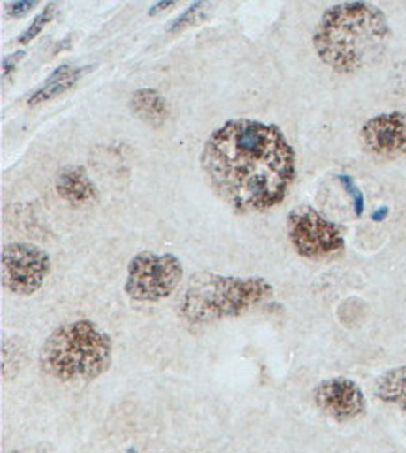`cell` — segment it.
<instances>
[{
    "instance_id": "2",
    "label": "cell",
    "mask_w": 406,
    "mask_h": 453,
    "mask_svg": "<svg viewBox=\"0 0 406 453\" xmlns=\"http://www.w3.org/2000/svg\"><path fill=\"white\" fill-rule=\"evenodd\" d=\"M389 40L387 15L369 3L330 6L313 32L317 57L339 75H354L372 66L386 53Z\"/></svg>"
},
{
    "instance_id": "18",
    "label": "cell",
    "mask_w": 406,
    "mask_h": 453,
    "mask_svg": "<svg viewBox=\"0 0 406 453\" xmlns=\"http://www.w3.org/2000/svg\"><path fill=\"white\" fill-rule=\"evenodd\" d=\"M172 4H174V3H171V0H169V3H156L149 13H150V15H156V13H159V12H164V10L171 8Z\"/></svg>"
},
{
    "instance_id": "11",
    "label": "cell",
    "mask_w": 406,
    "mask_h": 453,
    "mask_svg": "<svg viewBox=\"0 0 406 453\" xmlns=\"http://www.w3.org/2000/svg\"><path fill=\"white\" fill-rule=\"evenodd\" d=\"M88 68H80V66H70V64H64V66H58L51 75L45 79V83L30 94L28 98V105L36 107L42 104L51 102L58 96H62L64 92L72 90L79 79L87 73Z\"/></svg>"
},
{
    "instance_id": "12",
    "label": "cell",
    "mask_w": 406,
    "mask_h": 453,
    "mask_svg": "<svg viewBox=\"0 0 406 453\" xmlns=\"http://www.w3.org/2000/svg\"><path fill=\"white\" fill-rule=\"evenodd\" d=\"M375 395L384 404L406 414V364L384 371L375 382Z\"/></svg>"
},
{
    "instance_id": "5",
    "label": "cell",
    "mask_w": 406,
    "mask_h": 453,
    "mask_svg": "<svg viewBox=\"0 0 406 453\" xmlns=\"http://www.w3.org/2000/svg\"><path fill=\"white\" fill-rule=\"evenodd\" d=\"M287 234L292 250L307 261H332L345 253L343 229L310 204L290 210Z\"/></svg>"
},
{
    "instance_id": "13",
    "label": "cell",
    "mask_w": 406,
    "mask_h": 453,
    "mask_svg": "<svg viewBox=\"0 0 406 453\" xmlns=\"http://www.w3.org/2000/svg\"><path fill=\"white\" fill-rule=\"evenodd\" d=\"M129 105L142 122L150 126H161L169 117L167 100L154 88H141L134 92Z\"/></svg>"
},
{
    "instance_id": "1",
    "label": "cell",
    "mask_w": 406,
    "mask_h": 453,
    "mask_svg": "<svg viewBox=\"0 0 406 453\" xmlns=\"http://www.w3.org/2000/svg\"><path fill=\"white\" fill-rule=\"evenodd\" d=\"M201 167L234 212L261 214L288 196L296 180V152L275 124L236 119L206 139Z\"/></svg>"
},
{
    "instance_id": "19",
    "label": "cell",
    "mask_w": 406,
    "mask_h": 453,
    "mask_svg": "<svg viewBox=\"0 0 406 453\" xmlns=\"http://www.w3.org/2000/svg\"><path fill=\"white\" fill-rule=\"evenodd\" d=\"M8 453H21V451H18V449H13V451H8Z\"/></svg>"
},
{
    "instance_id": "9",
    "label": "cell",
    "mask_w": 406,
    "mask_h": 453,
    "mask_svg": "<svg viewBox=\"0 0 406 453\" xmlns=\"http://www.w3.org/2000/svg\"><path fill=\"white\" fill-rule=\"evenodd\" d=\"M362 147L377 159L406 156V112L389 111L369 119L360 129Z\"/></svg>"
},
{
    "instance_id": "14",
    "label": "cell",
    "mask_w": 406,
    "mask_h": 453,
    "mask_svg": "<svg viewBox=\"0 0 406 453\" xmlns=\"http://www.w3.org/2000/svg\"><path fill=\"white\" fill-rule=\"evenodd\" d=\"M55 12H57V4H55V3H49V4L42 10V13L36 15V19L32 21V25L23 32V35L19 36L18 42H19L21 45H27V43H30L32 40H36L38 35H42V32H43V28L55 19Z\"/></svg>"
},
{
    "instance_id": "6",
    "label": "cell",
    "mask_w": 406,
    "mask_h": 453,
    "mask_svg": "<svg viewBox=\"0 0 406 453\" xmlns=\"http://www.w3.org/2000/svg\"><path fill=\"white\" fill-rule=\"evenodd\" d=\"M184 280V266L172 253L141 251L127 265L126 295L144 303L169 298Z\"/></svg>"
},
{
    "instance_id": "17",
    "label": "cell",
    "mask_w": 406,
    "mask_h": 453,
    "mask_svg": "<svg viewBox=\"0 0 406 453\" xmlns=\"http://www.w3.org/2000/svg\"><path fill=\"white\" fill-rule=\"evenodd\" d=\"M23 57H25V51H23V50L18 51V53L10 55V57H6V58L3 60V75L8 77V73H11V72L15 70V66H18V62H21Z\"/></svg>"
},
{
    "instance_id": "4",
    "label": "cell",
    "mask_w": 406,
    "mask_h": 453,
    "mask_svg": "<svg viewBox=\"0 0 406 453\" xmlns=\"http://www.w3.org/2000/svg\"><path fill=\"white\" fill-rule=\"evenodd\" d=\"M273 296V285L264 278L225 276L201 272L188 283L178 303V315L188 325L203 326L218 320L238 319Z\"/></svg>"
},
{
    "instance_id": "7",
    "label": "cell",
    "mask_w": 406,
    "mask_h": 453,
    "mask_svg": "<svg viewBox=\"0 0 406 453\" xmlns=\"http://www.w3.org/2000/svg\"><path fill=\"white\" fill-rule=\"evenodd\" d=\"M51 257L28 242H11L0 253V280L11 295L32 296L51 273Z\"/></svg>"
},
{
    "instance_id": "10",
    "label": "cell",
    "mask_w": 406,
    "mask_h": 453,
    "mask_svg": "<svg viewBox=\"0 0 406 453\" xmlns=\"http://www.w3.org/2000/svg\"><path fill=\"white\" fill-rule=\"evenodd\" d=\"M58 197L70 204L83 206L97 199V189L83 167H66L57 176Z\"/></svg>"
},
{
    "instance_id": "3",
    "label": "cell",
    "mask_w": 406,
    "mask_h": 453,
    "mask_svg": "<svg viewBox=\"0 0 406 453\" xmlns=\"http://www.w3.org/2000/svg\"><path fill=\"white\" fill-rule=\"evenodd\" d=\"M112 339L90 319H77L55 328L40 350L43 373L60 382H90L112 364Z\"/></svg>"
},
{
    "instance_id": "15",
    "label": "cell",
    "mask_w": 406,
    "mask_h": 453,
    "mask_svg": "<svg viewBox=\"0 0 406 453\" xmlns=\"http://www.w3.org/2000/svg\"><path fill=\"white\" fill-rule=\"evenodd\" d=\"M204 10H206V4L204 3H193L182 15L178 19H174L172 23H171V27H169V32H180V30H184L188 25H193V23H197V21H201L203 18H204Z\"/></svg>"
},
{
    "instance_id": "8",
    "label": "cell",
    "mask_w": 406,
    "mask_h": 453,
    "mask_svg": "<svg viewBox=\"0 0 406 453\" xmlns=\"http://www.w3.org/2000/svg\"><path fill=\"white\" fill-rule=\"evenodd\" d=\"M315 407L335 424H350L365 416L367 399L358 382L347 377L320 380L311 392Z\"/></svg>"
},
{
    "instance_id": "16",
    "label": "cell",
    "mask_w": 406,
    "mask_h": 453,
    "mask_svg": "<svg viewBox=\"0 0 406 453\" xmlns=\"http://www.w3.org/2000/svg\"><path fill=\"white\" fill-rule=\"evenodd\" d=\"M38 3H34V0H25V3H8L6 6V12L10 18L18 19V18H23V15H27L30 10H34Z\"/></svg>"
}]
</instances>
